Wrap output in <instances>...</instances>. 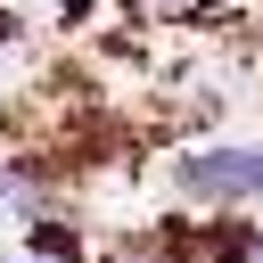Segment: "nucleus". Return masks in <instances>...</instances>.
<instances>
[{"mask_svg":"<svg viewBox=\"0 0 263 263\" xmlns=\"http://www.w3.org/2000/svg\"><path fill=\"white\" fill-rule=\"evenodd\" d=\"M16 263H58V255H16Z\"/></svg>","mask_w":263,"mask_h":263,"instance_id":"nucleus-5","label":"nucleus"},{"mask_svg":"<svg viewBox=\"0 0 263 263\" xmlns=\"http://www.w3.org/2000/svg\"><path fill=\"white\" fill-rule=\"evenodd\" d=\"M16 66H25V41L0 25V90H16Z\"/></svg>","mask_w":263,"mask_h":263,"instance_id":"nucleus-2","label":"nucleus"},{"mask_svg":"<svg viewBox=\"0 0 263 263\" xmlns=\"http://www.w3.org/2000/svg\"><path fill=\"white\" fill-rule=\"evenodd\" d=\"M148 8H205V0H148Z\"/></svg>","mask_w":263,"mask_h":263,"instance_id":"nucleus-4","label":"nucleus"},{"mask_svg":"<svg viewBox=\"0 0 263 263\" xmlns=\"http://www.w3.org/2000/svg\"><path fill=\"white\" fill-rule=\"evenodd\" d=\"M49 8H58V16H90L99 0H49Z\"/></svg>","mask_w":263,"mask_h":263,"instance_id":"nucleus-3","label":"nucleus"},{"mask_svg":"<svg viewBox=\"0 0 263 263\" xmlns=\"http://www.w3.org/2000/svg\"><path fill=\"white\" fill-rule=\"evenodd\" d=\"M173 189H181L197 214L263 205V140H205V148H181V156H173Z\"/></svg>","mask_w":263,"mask_h":263,"instance_id":"nucleus-1","label":"nucleus"}]
</instances>
